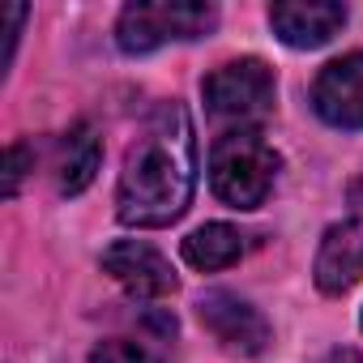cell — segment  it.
<instances>
[{"label": "cell", "mask_w": 363, "mask_h": 363, "mask_svg": "<svg viewBox=\"0 0 363 363\" xmlns=\"http://www.w3.org/2000/svg\"><path fill=\"white\" fill-rule=\"evenodd\" d=\"M278 175V154L257 128H231L210 150V189L231 210L265 206Z\"/></svg>", "instance_id": "obj_2"}, {"label": "cell", "mask_w": 363, "mask_h": 363, "mask_svg": "<svg viewBox=\"0 0 363 363\" xmlns=\"http://www.w3.org/2000/svg\"><path fill=\"white\" fill-rule=\"evenodd\" d=\"M269 26L286 48L312 52V48H325L346 26V5H333V0H278V5H269Z\"/></svg>", "instance_id": "obj_8"}, {"label": "cell", "mask_w": 363, "mask_h": 363, "mask_svg": "<svg viewBox=\"0 0 363 363\" xmlns=\"http://www.w3.org/2000/svg\"><path fill=\"white\" fill-rule=\"evenodd\" d=\"M201 94H206V107L210 116L218 120H235L240 128L252 124V120H265L274 111V94H278V82H274V69L265 60H227L218 65L206 82H201Z\"/></svg>", "instance_id": "obj_4"}, {"label": "cell", "mask_w": 363, "mask_h": 363, "mask_svg": "<svg viewBox=\"0 0 363 363\" xmlns=\"http://www.w3.org/2000/svg\"><path fill=\"white\" fill-rule=\"evenodd\" d=\"M320 363H363V354H359V350H350V346H337V350H329Z\"/></svg>", "instance_id": "obj_14"}, {"label": "cell", "mask_w": 363, "mask_h": 363, "mask_svg": "<svg viewBox=\"0 0 363 363\" xmlns=\"http://www.w3.org/2000/svg\"><path fill=\"white\" fill-rule=\"evenodd\" d=\"M218 26V9L201 0H137L116 22V43L124 56L158 52L162 43H189Z\"/></svg>", "instance_id": "obj_3"}, {"label": "cell", "mask_w": 363, "mask_h": 363, "mask_svg": "<svg viewBox=\"0 0 363 363\" xmlns=\"http://www.w3.org/2000/svg\"><path fill=\"white\" fill-rule=\"evenodd\" d=\"M99 162H103V141H99V133H94L86 120L73 124V128L60 137V145H56V189H60L65 197L86 193V189L94 184V175H99Z\"/></svg>", "instance_id": "obj_10"}, {"label": "cell", "mask_w": 363, "mask_h": 363, "mask_svg": "<svg viewBox=\"0 0 363 363\" xmlns=\"http://www.w3.org/2000/svg\"><path fill=\"white\" fill-rule=\"evenodd\" d=\"M197 316L214 333V342L231 354H261L269 342V320L231 291H206L197 299Z\"/></svg>", "instance_id": "obj_5"}, {"label": "cell", "mask_w": 363, "mask_h": 363, "mask_svg": "<svg viewBox=\"0 0 363 363\" xmlns=\"http://www.w3.org/2000/svg\"><path fill=\"white\" fill-rule=\"evenodd\" d=\"M350 201H354V206H359V218H363V179H359V184H354V189H350Z\"/></svg>", "instance_id": "obj_15"}, {"label": "cell", "mask_w": 363, "mask_h": 363, "mask_svg": "<svg viewBox=\"0 0 363 363\" xmlns=\"http://www.w3.org/2000/svg\"><path fill=\"white\" fill-rule=\"evenodd\" d=\"M312 278L325 295H342L363 278V218H346L325 231Z\"/></svg>", "instance_id": "obj_9"}, {"label": "cell", "mask_w": 363, "mask_h": 363, "mask_svg": "<svg viewBox=\"0 0 363 363\" xmlns=\"http://www.w3.org/2000/svg\"><path fill=\"white\" fill-rule=\"evenodd\" d=\"M26 158H30V150L22 141L9 145V154H5V197H18V184H22V175H26Z\"/></svg>", "instance_id": "obj_13"}, {"label": "cell", "mask_w": 363, "mask_h": 363, "mask_svg": "<svg viewBox=\"0 0 363 363\" xmlns=\"http://www.w3.org/2000/svg\"><path fill=\"white\" fill-rule=\"evenodd\" d=\"M90 363H158L145 346H137V342H120V337H111V342H99L94 350H90Z\"/></svg>", "instance_id": "obj_12"}, {"label": "cell", "mask_w": 363, "mask_h": 363, "mask_svg": "<svg viewBox=\"0 0 363 363\" xmlns=\"http://www.w3.org/2000/svg\"><path fill=\"white\" fill-rule=\"evenodd\" d=\"M248 252V235L231 223H206L197 227L189 240H184V261L201 274H214V269H227L235 265L240 257Z\"/></svg>", "instance_id": "obj_11"}, {"label": "cell", "mask_w": 363, "mask_h": 363, "mask_svg": "<svg viewBox=\"0 0 363 363\" xmlns=\"http://www.w3.org/2000/svg\"><path fill=\"white\" fill-rule=\"evenodd\" d=\"M103 269L116 278V286H124L133 299H145V303L150 299H167L179 286L171 261L145 240H116L103 252Z\"/></svg>", "instance_id": "obj_6"}, {"label": "cell", "mask_w": 363, "mask_h": 363, "mask_svg": "<svg viewBox=\"0 0 363 363\" xmlns=\"http://www.w3.org/2000/svg\"><path fill=\"white\" fill-rule=\"evenodd\" d=\"M312 107L333 128H363V52L329 60L316 73Z\"/></svg>", "instance_id": "obj_7"}, {"label": "cell", "mask_w": 363, "mask_h": 363, "mask_svg": "<svg viewBox=\"0 0 363 363\" xmlns=\"http://www.w3.org/2000/svg\"><path fill=\"white\" fill-rule=\"evenodd\" d=\"M197 189V137L193 120L179 103H162L133 150L116 184V214L124 227H171L189 210Z\"/></svg>", "instance_id": "obj_1"}]
</instances>
